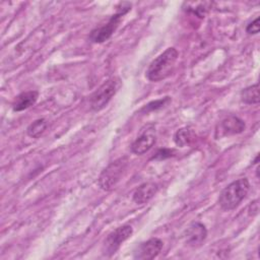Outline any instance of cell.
<instances>
[{"label":"cell","mask_w":260,"mask_h":260,"mask_svg":"<svg viewBox=\"0 0 260 260\" xmlns=\"http://www.w3.org/2000/svg\"><path fill=\"white\" fill-rule=\"evenodd\" d=\"M179 53L176 48L171 47L153 59L146 69V77L149 81L158 82L169 77L176 66Z\"/></svg>","instance_id":"6da1fadb"},{"label":"cell","mask_w":260,"mask_h":260,"mask_svg":"<svg viewBox=\"0 0 260 260\" xmlns=\"http://www.w3.org/2000/svg\"><path fill=\"white\" fill-rule=\"evenodd\" d=\"M250 190V182L247 178H240L222 189L217 203L224 211L236 209L245 199Z\"/></svg>","instance_id":"7a4b0ae2"},{"label":"cell","mask_w":260,"mask_h":260,"mask_svg":"<svg viewBox=\"0 0 260 260\" xmlns=\"http://www.w3.org/2000/svg\"><path fill=\"white\" fill-rule=\"evenodd\" d=\"M131 9V4L127 2L120 3V6L118 7V10L115 14H113L106 23L96 26L93 28L88 36V40L95 44H101L106 41H108L113 34L118 28L122 17Z\"/></svg>","instance_id":"3957f363"},{"label":"cell","mask_w":260,"mask_h":260,"mask_svg":"<svg viewBox=\"0 0 260 260\" xmlns=\"http://www.w3.org/2000/svg\"><path fill=\"white\" fill-rule=\"evenodd\" d=\"M128 164L129 159L126 155L110 162L99 176L98 183L101 189L104 191L113 190L122 179L124 173L127 170Z\"/></svg>","instance_id":"277c9868"},{"label":"cell","mask_w":260,"mask_h":260,"mask_svg":"<svg viewBox=\"0 0 260 260\" xmlns=\"http://www.w3.org/2000/svg\"><path fill=\"white\" fill-rule=\"evenodd\" d=\"M120 85V80L117 77H112L106 80L102 85L95 89L89 99L90 109L93 112H99L103 110L112 98L116 94Z\"/></svg>","instance_id":"5b68a950"},{"label":"cell","mask_w":260,"mask_h":260,"mask_svg":"<svg viewBox=\"0 0 260 260\" xmlns=\"http://www.w3.org/2000/svg\"><path fill=\"white\" fill-rule=\"evenodd\" d=\"M133 229L130 224H123L111 232L104 241L102 248L103 255L106 257H111L114 255L119 250L121 245L131 237Z\"/></svg>","instance_id":"8992f818"},{"label":"cell","mask_w":260,"mask_h":260,"mask_svg":"<svg viewBox=\"0 0 260 260\" xmlns=\"http://www.w3.org/2000/svg\"><path fill=\"white\" fill-rule=\"evenodd\" d=\"M155 141H156L155 126L149 123L141 128L139 135L131 144V151L134 154H138V155L144 154L154 145Z\"/></svg>","instance_id":"52a82bcc"},{"label":"cell","mask_w":260,"mask_h":260,"mask_svg":"<svg viewBox=\"0 0 260 260\" xmlns=\"http://www.w3.org/2000/svg\"><path fill=\"white\" fill-rule=\"evenodd\" d=\"M164 243L158 238H151L140 243L133 251V258L138 260H151L161 251Z\"/></svg>","instance_id":"ba28073f"},{"label":"cell","mask_w":260,"mask_h":260,"mask_svg":"<svg viewBox=\"0 0 260 260\" xmlns=\"http://www.w3.org/2000/svg\"><path fill=\"white\" fill-rule=\"evenodd\" d=\"M184 237L188 246L192 248H198L207 238L206 226L199 221H194L186 229Z\"/></svg>","instance_id":"9c48e42d"},{"label":"cell","mask_w":260,"mask_h":260,"mask_svg":"<svg viewBox=\"0 0 260 260\" xmlns=\"http://www.w3.org/2000/svg\"><path fill=\"white\" fill-rule=\"evenodd\" d=\"M157 190V184L153 182H145L135 189L132 199L136 204H145L155 195Z\"/></svg>","instance_id":"30bf717a"},{"label":"cell","mask_w":260,"mask_h":260,"mask_svg":"<svg viewBox=\"0 0 260 260\" xmlns=\"http://www.w3.org/2000/svg\"><path fill=\"white\" fill-rule=\"evenodd\" d=\"M246 128L245 122L237 116L230 115L220 122L221 135H235L242 133Z\"/></svg>","instance_id":"8fae6325"},{"label":"cell","mask_w":260,"mask_h":260,"mask_svg":"<svg viewBox=\"0 0 260 260\" xmlns=\"http://www.w3.org/2000/svg\"><path fill=\"white\" fill-rule=\"evenodd\" d=\"M39 98L37 90H27L17 94L12 103V110L14 112H21L34 106Z\"/></svg>","instance_id":"7c38bea8"},{"label":"cell","mask_w":260,"mask_h":260,"mask_svg":"<svg viewBox=\"0 0 260 260\" xmlns=\"http://www.w3.org/2000/svg\"><path fill=\"white\" fill-rule=\"evenodd\" d=\"M241 101L246 105H255L260 101L259 96V84L255 83L250 85L244 89H242L240 93Z\"/></svg>","instance_id":"4fadbf2b"},{"label":"cell","mask_w":260,"mask_h":260,"mask_svg":"<svg viewBox=\"0 0 260 260\" xmlns=\"http://www.w3.org/2000/svg\"><path fill=\"white\" fill-rule=\"evenodd\" d=\"M193 138H194L193 131L187 127L180 128L174 134V142L176 143V145L181 146V147H184V146L190 144L191 141L193 140Z\"/></svg>","instance_id":"5bb4252c"},{"label":"cell","mask_w":260,"mask_h":260,"mask_svg":"<svg viewBox=\"0 0 260 260\" xmlns=\"http://www.w3.org/2000/svg\"><path fill=\"white\" fill-rule=\"evenodd\" d=\"M47 126L48 122L46 119H37L28 125V127L26 128V134L31 138H39L41 135H43V133L47 129Z\"/></svg>","instance_id":"9a60e30c"},{"label":"cell","mask_w":260,"mask_h":260,"mask_svg":"<svg viewBox=\"0 0 260 260\" xmlns=\"http://www.w3.org/2000/svg\"><path fill=\"white\" fill-rule=\"evenodd\" d=\"M171 102V98L170 96H165L162 99H158L155 101H152L150 103H148L147 105H145L141 110L140 113H149V112H153L156 110H159L161 108H164L165 106H167L169 103Z\"/></svg>","instance_id":"2e32d148"},{"label":"cell","mask_w":260,"mask_h":260,"mask_svg":"<svg viewBox=\"0 0 260 260\" xmlns=\"http://www.w3.org/2000/svg\"><path fill=\"white\" fill-rule=\"evenodd\" d=\"M176 154V150L175 149H172V148H160L158 149L154 155L151 157V159H154V160H162V159H166V158H169V157H172Z\"/></svg>","instance_id":"e0dca14e"},{"label":"cell","mask_w":260,"mask_h":260,"mask_svg":"<svg viewBox=\"0 0 260 260\" xmlns=\"http://www.w3.org/2000/svg\"><path fill=\"white\" fill-rule=\"evenodd\" d=\"M260 25H259V17H256L253 21H251L246 26V32L248 35H257L259 32Z\"/></svg>","instance_id":"ac0fdd59"}]
</instances>
